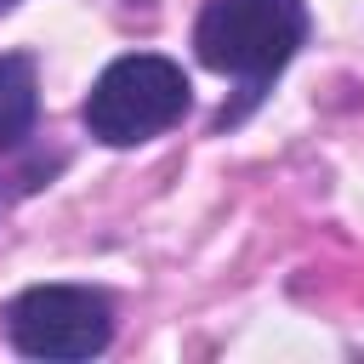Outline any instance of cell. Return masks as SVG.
<instances>
[{
    "mask_svg": "<svg viewBox=\"0 0 364 364\" xmlns=\"http://www.w3.org/2000/svg\"><path fill=\"white\" fill-rule=\"evenodd\" d=\"M182 114H188V74L159 51L114 57L80 102V125L108 148H136L171 131Z\"/></svg>",
    "mask_w": 364,
    "mask_h": 364,
    "instance_id": "obj_1",
    "label": "cell"
},
{
    "mask_svg": "<svg viewBox=\"0 0 364 364\" xmlns=\"http://www.w3.org/2000/svg\"><path fill=\"white\" fill-rule=\"evenodd\" d=\"M40 114V74L34 57L23 51H0V148H17L34 131Z\"/></svg>",
    "mask_w": 364,
    "mask_h": 364,
    "instance_id": "obj_4",
    "label": "cell"
},
{
    "mask_svg": "<svg viewBox=\"0 0 364 364\" xmlns=\"http://www.w3.org/2000/svg\"><path fill=\"white\" fill-rule=\"evenodd\" d=\"M6 6H11V0H0V11H6Z\"/></svg>",
    "mask_w": 364,
    "mask_h": 364,
    "instance_id": "obj_5",
    "label": "cell"
},
{
    "mask_svg": "<svg viewBox=\"0 0 364 364\" xmlns=\"http://www.w3.org/2000/svg\"><path fill=\"white\" fill-rule=\"evenodd\" d=\"M6 336L23 358H91L114 336V307L91 284H28L6 307Z\"/></svg>",
    "mask_w": 364,
    "mask_h": 364,
    "instance_id": "obj_3",
    "label": "cell"
},
{
    "mask_svg": "<svg viewBox=\"0 0 364 364\" xmlns=\"http://www.w3.org/2000/svg\"><path fill=\"white\" fill-rule=\"evenodd\" d=\"M301 34H307L301 0H205L193 23V51L205 68L245 80L256 97L296 57Z\"/></svg>",
    "mask_w": 364,
    "mask_h": 364,
    "instance_id": "obj_2",
    "label": "cell"
}]
</instances>
